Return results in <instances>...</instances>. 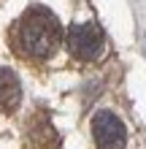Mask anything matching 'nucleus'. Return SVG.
Returning <instances> with one entry per match:
<instances>
[{"mask_svg":"<svg viewBox=\"0 0 146 149\" xmlns=\"http://www.w3.org/2000/svg\"><path fill=\"white\" fill-rule=\"evenodd\" d=\"M11 38H14V46L19 49V54L30 60H49L60 49L62 27H60V19L46 6H30L16 19Z\"/></svg>","mask_w":146,"mask_h":149,"instance_id":"nucleus-1","label":"nucleus"},{"mask_svg":"<svg viewBox=\"0 0 146 149\" xmlns=\"http://www.w3.org/2000/svg\"><path fill=\"white\" fill-rule=\"evenodd\" d=\"M68 52L79 60H98L106 52V36L98 24H73L68 30Z\"/></svg>","mask_w":146,"mask_h":149,"instance_id":"nucleus-2","label":"nucleus"},{"mask_svg":"<svg viewBox=\"0 0 146 149\" xmlns=\"http://www.w3.org/2000/svg\"><path fill=\"white\" fill-rule=\"evenodd\" d=\"M92 136L98 149H125L127 130L114 111H98L92 117Z\"/></svg>","mask_w":146,"mask_h":149,"instance_id":"nucleus-3","label":"nucleus"},{"mask_svg":"<svg viewBox=\"0 0 146 149\" xmlns=\"http://www.w3.org/2000/svg\"><path fill=\"white\" fill-rule=\"evenodd\" d=\"M22 103V84H19V76L8 68H0V111L3 114H11L19 109Z\"/></svg>","mask_w":146,"mask_h":149,"instance_id":"nucleus-4","label":"nucleus"}]
</instances>
